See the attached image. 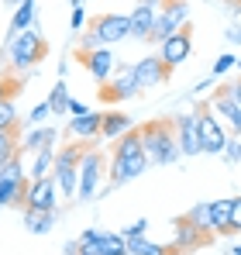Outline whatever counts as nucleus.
<instances>
[{
  "mask_svg": "<svg viewBox=\"0 0 241 255\" xmlns=\"http://www.w3.org/2000/svg\"><path fill=\"white\" fill-rule=\"evenodd\" d=\"M145 169H148V155H145V145H141V131L131 128L120 138H114V148H111V159H107L111 186H124V183L138 179Z\"/></svg>",
  "mask_w": 241,
  "mask_h": 255,
  "instance_id": "f257e3e1",
  "label": "nucleus"
},
{
  "mask_svg": "<svg viewBox=\"0 0 241 255\" xmlns=\"http://www.w3.org/2000/svg\"><path fill=\"white\" fill-rule=\"evenodd\" d=\"M138 131H141V145H145L148 166H172L183 155L179 141H176V121L172 118H155V121L141 125Z\"/></svg>",
  "mask_w": 241,
  "mask_h": 255,
  "instance_id": "f03ea898",
  "label": "nucleus"
},
{
  "mask_svg": "<svg viewBox=\"0 0 241 255\" xmlns=\"http://www.w3.org/2000/svg\"><path fill=\"white\" fill-rule=\"evenodd\" d=\"M45 52H48V42L41 38V31H35V28H28V31L7 38V62H10V73L28 76L31 69L41 66Z\"/></svg>",
  "mask_w": 241,
  "mask_h": 255,
  "instance_id": "7ed1b4c3",
  "label": "nucleus"
},
{
  "mask_svg": "<svg viewBox=\"0 0 241 255\" xmlns=\"http://www.w3.org/2000/svg\"><path fill=\"white\" fill-rule=\"evenodd\" d=\"M90 141H80V145H66L55 152V162H52V179H55V190L59 197H76V186H80V159L86 152Z\"/></svg>",
  "mask_w": 241,
  "mask_h": 255,
  "instance_id": "20e7f679",
  "label": "nucleus"
},
{
  "mask_svg": "<svg viewBox=\"0 0 241 255\" xmlns=\"http://www.w3.org/2000/svg\"><path fill=\"white\" fill-rule=\"evenodd\" d=\"M104 172H107V159H104L93 145H86V152H83V159H80V186H76V197H80V200L100 197Z\"/></svg>",
  "mask_w": 241,
  "mask_h": 255,
  "instance_id": "39448f33",
  "label": "nucleus"
},
{
  "mask_svg": "<svg viewBox=\"0 0 241 255\" xmlns=\"http://www.w3.org/2000/svg\"><path fill=\"white\" fill-rule=\"evenodd\" d=\"M200 111V121H197V128H200V145L207 155H221L224 152V145H228V128L221 125V118L210 111V107H197Z\"/></svg>",
  "mask_w": 241,
  "mask_h": 255,
  "instance_id": "423d86ee",
  "label": "nucleus"
},
{
  "mask_svg": "<svg viewBox=\"0 0 241 255\" xmlns=\"http://www.w3.org/2000/svg\"><path fill=\"white\" fill-rule=\"evenodd\" d=\"M90 31L97 35L100 45H114V42H124L131 38V21L124 14H97L90 21Z\"/></svg>",
  "mask_w": 241,
  "mask_h": 255,
  "instance_id": "0eeeda50",
  "label": "nucleus"
},
{
  "mask_svg": "<svg viewBox=\"0 0 241 255\" xmlns=\"http://www.w3.org/2000/svg\"><path fill=\"white\" fill-rule=\"evenodd\" d=\"M217 118H221V125L231 128V134L238 138L241 134V104L235 100V93H231V86H221L214 97H210V104H207Z\"/></svg>",
  "mask_w": 241,
  "mask_h": 255,
  "instance_id": "6e6552de",
  "label": "nucleus"
},
{
  "mask_svg": "<svg viewBox=\"0 0 241 255\" xmlns=\"http://www.w3.org/2000/svg\"><path fill=\"white\" fill-rule=\"evenodd\" d=\"M183 24H186V0H165V7L155 17V28H152V42H165Z\"/></svg>",
  "mask_w": 241,
  "mask_h": 255,
  "instance_id": "1a4fd4ad",
  "label": "nucleus"
},
{
  "mask_svg": "<svg viewBox=\"0 0 241 255\" xmlns=\"http://www.w3.org/2000/svg\"><path fill=\"white\" fill-rule=\"evenodd\" d=\"M131 73H134L138 90H152V86L169 83V73H172V69L162 62L159 55H145V59H138V62L131 66Z\"/></svg>",
  "mask_w": 241,
  "mask_h": 255,
  "instance_id": "9d476101",
  "label": "nucleus"
},
{
  "mask_svg": "<svg viewBox=\"0 0 241 255\" xmlns=\"http://www.w3.org/2000/svg\"><path fill=\"white\" fill-rule=\"evenodd\" d=\"M190 52H193V35H190L186 28H179L176 35H169L165 42H159V59L169 66V69L183 66V62L190 59Z\"/></svg>",
  "mask_w": 241,
  "mask_h": 255,
  "instance_id": "9b49d317",
  "label": "nucleus"
},
{
  "mask_svg": "<svg viewBox=\"0 0 241 255\" xmlns=\"http://www.w3.org/2000/svg\"><path fill=\"white\" fill-rule=\"evenodd\" d=\"M197 121H200V111H186V114L176 118V141H179V152L183 155H200L203 152Z\"/></svg>",
  "mask_w": 241,
  "mask_h": 255,
  "instance_id": "f8f14e48",
  "label": "nucleus"
},
{
  "mask_svg": "<svg viewBox=\"0 0 241 255\" xmlns=\"http://www.w3.org/2000/svg\"><path fill=\"white\" fill-rule=\"evenodd\" d=\"M159 3L162 0H138V7L127 14V21H131V38L152 42V28H155V17H159Z\"/></svg>",
  "mask_w": 241,
  "mask_h": 255,
  "instance_id": "ddd939ff",
  "label": "nucleus"
},
{
  "mask_svg": "<svg viewBox=\"0 0 241 255\" xmlns=\"http://www.w3.org/2000/svg\"><path fill=\"white\" fill-rule=\"evenodd\" d=\"M24 207H35V211H55V207H59V190H55V179H52V176H45V179H28ZM24 207H21V211H24Z\"/></svg>",
  "mask_w": 241,
  "mask_h": 255,
  "instance_id": "4468645a",
  "label": "nucleus"
},
{
  "mask_svg": "<svg viewBox=\"0 0 241 255\" xmlns=\"http://www.w3.org/2000/svg\"><path fill=\"white\" fill-rule=\"evenodd\" d=\"M55 148L59 145V131L48 125H31L24 134H17V152L21 155H35V152H41V148Z\"/></svg>",
  "mask_w": 241,
  "mask_h": 255,
  "instance_id": "2eb2a0df",
  "label": "nucleus"
},
{
  "mask_svg": "<svg viewBox=\"0 0 241 255\" xmlns=\"http://www.w3.org/2000/svg\"><path fill=\"white\" fill-rule=\"evenodd\" d=\"M80 62L86 66V73H90L97 83H104V80L118 69V59H114L111 45H100V48H93V52H80Z\"/></svg>",
  "mask_w": 241,
  "mask_h": 255,
  "instance_id": "dca6fc26",
  "label": "nucleus"
},
{
  "mask_svg": "<svg viewBox=\"0 0 241 255\" xmlns=\"http://www.w3.org/2000/svg\"><path fill=\"white\" fill-rule=\"evenodd\" d=\"M138 93H141V90H138V83H134V73H131V66H118V69H114V83L100 90V97H104L107 104L131 100V97H138Z\"/></svg>",
  "mask_w": 241,
  "mask_h": 255,
  "instance_id": "f3484780",
  "label": "nucleus"
},
{
  "mask_svg": "<svg viewBox=\"0 0 241 255\" xmlns=\"http://www.w3.org/2000/svg\"><path fill=\"white\" fill-rule=\"evenodd\" d=\"M172 238H176V249L186 255V252H193V249H200L210 235H207V231H200V228H197V224L183 214V217H176V221H172Z\"/></svg>",
  "mask_w": 241,
  "mask_h": 255,
  "instance_id": "a211bd4d",
  "label": "nucleus"
},
{
  "mask_svg": "<svg viewBox=\"0 0 241 255\" xmlns=\"http://www.w3.org/2000/svg\"><path fill=\"white\" fill-rule=\"evenodd\" d=\"M24 193H28V176L0 172V207H24Z\"/></svg>",
  "mask_w": 241,
  "mask_h": 255,
  "instance_id": "6ab92c4d",
  "label": "nucleus"
},
{
  "mask_svg": "<svg viewBox=\"0 0 241 255\" xmlns=\"http://www.w3.org/2000/svg\"><path fill=\"white\" fill-rule=\"evenodd\" d=\"M100 125H104V114L86 111L80 118H69V134H76L80 141H93V138H100Z\"/></svg>",
  "mask_w": 241,
  "mask_h": 255,
  "instance_id": "aec40b11",
  "label": "nucleus"
},
{
  "mask_svg": "<svg viewBox=\"0 0 241 255\" xmlns=\"http://www.w3.org/2000/svg\"><path fill=\"white\" fill-rule=\"evenodd\" d=\"M231 204L235 197H221L210 204V235H231Z\"/></svg>",
  "mask_w": 241,
  "mask_h": 255,
  "instance_id": "412c9836",
  "label": "nucleus"
},
{
  "mask_svg": "<svg viewBox=\"0 0 241 255\" xmlns=\"http://www.w3.org/2000/svg\"><path fill=\"white\" fill-rule=\"evenodd\" d=\"M35 21H38V7H35V0H28V3H21V7H14V14H10V31H7V38H14V35L28 31V28H35Z\"/></svg>",
  "mask_w": 241,
  "mask_h": 255,
  "instance_id": "4be33fe9",
  "label": "nucleus"
},
{
  "mask_svg": "<svg viewBox=\"0 0 241 255\" xmlns=\"http://www.w3.org/2000/svg\"><path fill=\"white\" fill-rule=\"evenodd\" d=\"M124 245H127V255H183L176 245H155V242H148L145 235L124 238Z\"/></svg>",
  "mask_w": 241,
  "mask_h": 255,
  "instance_id": "5701e85b",
  "label": "nucleus"
},
{
  "mask_svg": "<svg viewBox=\"0 0 241 255\" xmlns=\"http://www.w3.org/2000/svg\"><path fill=\"white\" fill-rule=\"evenodd\" d=\"M55 152L59 148H41V152H35L31 155V162L24 166V172H28V179H45V176H52V162H55Z\"/></svg>",
  "mask_w": 241,
  "mask_h": 255,
  "instance_id": "b1692460",
  "label": "nucleus"
},
{
  "mask_svg": "<svg viewBox=\"0 0 241 255\" xmlns=\"http://www.w3.org/2000/svg\"><path fill=\"white\" fill-rule=\"evenodd\" d=\"M24 228L31 235H48L55 228V211H35V207H24Z\"/></svg>",
  "mask_w": 241,
  "mask_h": 255,
  "instance_id": "393cba45",
  "label": "nucleus"
},
{
  "mask_svg": "<svg viewBox=\"0 0 241 255\" xmlns=\"http://www.w3.org/2000/svg\"><path fill=\"white\" fill-rule=\"evenodd\" d=\"M124 131H131L127 114H120V111H107V114H104V125H100V138H120Z\"/></svg>",
  "mask_w": 241,
  "mask_h": 255,
  "instance_id": "a878e982",
  "label": "nucleus"
},
{
  "mask_svg": "<svg viewBox=\"0 0 241 255\" xmlns=\"http://www.w3.org/2000/svg\"><path fill=\"white\" fill-rule=\"evenodd\" d=\"M48 107H52V114H69V90L66 83H55L52 86V93H48Z\"/></svg>",
  "mask_w": 241,
  "mask_h": 255,
  "instance_id": "bb28decb",
  "label": "nucleus"
},
{
  "mask_svg": "<svg viewBox=\"0 0 241 255\" xmlns=\"http://www.w3.org/2000/svg\"><path fill=\"white\" fill-rule=\"evenodd\" d=\"M0 131H17V107H14V97H3V100H0Z\"/></svg>",
  "mask_w": 241,
  "mask_h": 255,
  "instance_id": "cd10ccee",
  "label": "nucleus"
},
{
  "mask_svg": "<svg viewBox=\"0 0 241 255\" xmlns=\"http://www.w3.org/2000/svg\"><path fill=\"white\" fill-rule=\"evenodd\" d=\"M17 155V131H0V166Z\"/></svg>",
  "mask_w": 241,
  "mask_h": 255,
  "instance_id": "c85d7f7f",
  "label": "nucleus"
},
{
  "mask_svg": "<svg viewBox=\"0 0 241 255\" xmlns=\"http://www.w3.org/2000/svg\"><path fill=\"white\" fill-rule=\"evenodd\" d=\"M186 217H190L200 231H207V235H210V204H197V207H190V211H186ZM210 238H214V235H210Z\"/></svg>",
  "mask_w": 241,
  "mask_h": 255,
  "instance_id": "c756f323",
  "label": "nucleus"
},
{
  "mask_svg": "<svg viewBox=\"0 0 241 255\" xmlns=\"http://www.w3.org/2000/svg\"><path fill=\"white\" fill-rule=\"evenodd\" d=\"M221 155L228 159V166H238V162H241V141H238V138H228V145H224Z\"/></svg>",
  "mask_w": 241,
  "mask_h": 255,
  "instance_id": "7c9ffc66",
  "label": "nucleus"
},
{
  "mask_svg": "<svg viewBox=\"0 0 241 255\" xmlns=\"http://www.w3.org/2000/svg\"><path fill=\"white\" fill-rule=\"evenodd\" d=\"M145 231H148V217H138L134 224L120 228V238H138V235H145Z\"/></svg>",
  "mask_w": 241,
  "mask_h": 255,
  "instance_id": "2f4dec72",
  "label": "nucleus"
},
{
  "mask_svg": "<svg viewBox=\"0 0 241 255\" xmlns=\"http://www.w3.org/2000/svg\"><path fill=\"white\" fill-rule=\"evenodd\" d=\"M52 114V107H48V100L45 104H35L31 107V114H28V125H45V118Z\"/></svg>",
  "mask_w": 241,
  "mask_h": 255,
  "instance_id": "473e14b6",
  "label": "nucleus"
},
{
  "mask_svg": "<svg viewBox=\"0 0 241 255\" xmlns=\"http://www.w3.org/2000/svg\"><path fill=\"white\" fill-rule=\"evenodd\" d=\"M238 66V55H221L217 62H214V76H224L228 69H235Z\"/></svg>",
  "mask_w": 241,
  "mask_h": 255,
  "instance_id": "72a5a7b5",
  "label": "nucleus"
},
{
  "mask_svg": "<svg viewBox=\"0 0 241 255\" xmlns=\"http://www.w3.org/2000/svg\"><path fill=\"white\" fill-rule=\"evenodd\" d=\"M231 235H241V193L231 204Z\"/></svg>",
  "mask_w": 241,
  "mask_h": 255,
  "instance_id": "f704fd0d",
  "label": "nucleus"
},
{
  "mask_svg": "<svg viewBox=\"0 0 241 255\" xmlns=\"http://www.w3.org/2000/svg\"><path fill=\"white\" fill-rule=\"evenodd\" d=\"M69 28H73V31H83V28H86V10H83V7H73V17H69Z\"/></svg>",
  "mask_w": 241,
  "mask_h": 255,
  "instance_id": "c9c22d12",
  "label": "nucleus"
},
{
  "mask_svg": "<svg viewBox=\"0 0 241 255\" xmlns=\"http://www.w3.org/2000/svg\"><path fill=\"white\" fill-rule=\"evenodd\" d=\"M93 48H100V42H97V35L86 28V31H83V38H80V52H93Z\"/></svg>",
  "mask_w": 241,
  "mask_h": 255,
  "instance_id": "e433bc0d",
  "label": "nucleus"
},
{
  "mask_svg": "<svg viewBox=\"0 0 241 255\" xmlns=\"http://www.w3.org/2000/svg\"><path fill=\"white\" fill-rule=\"evenodd\" d=\"M86 111H90L86 104H80V100H73V97H69V118H80V114H86Z\"/></svg>",
  "mask_w": 241,
  "mask_h": 255,
  "instance_id": "4c0bfd02",
  "label": "nucleus"
},
{
  "mask_svg": "<svg viewBox=\"0 0 241 255\" xmlns=\"http://www.w3.org/2000/svg\"><path fill=\"white\" fill-rule=\"evenodd\" d=\"M224 38H228L231 45H241V28H238V24H235V28H228V31H224Z\"/></svg>",
  "mask_w": 241,
  "mask_h": 255,
  "instance_id": "58836bf2",
  "label": "nucleus"
},
{
  "mask_svg": "<svg viewBox=\"0 0 241 255\" xmlns=\"http://www.w3.org/2000/svg\"><path fill=\"white\" fill-rule=\"evenodd\" d=\"M62 255H80V238H76V242H66V245H62Z\"/></svg>",
  "mask_w": 241,
  "mask_h": 255,
  "instance_id": "ea45409f",
  "label": "nucleus"
},
{
  "mask_svg": "<svg viewBox=\"0 0 241 255\" xmlns=\"http://www.w3.org/2000/svg\"><path fill=\"white\" fill-rule=\"evenodd\" d=\"M231 93H235V100H238V104H241V80H238V83H235V86H231Z\"/></svg>",
  "mask_w": 241,
  "mask_h": 255,
  "instance_id": "a19ab883",
  "label": "nucleus"
},
{
  "mask_svg": "<svg viewBox=\"0 0 241 255\" xmlns=\"http://www.w3.org/2000/svg\"><path fill=\"white\" fill-rule=\"evenodd\" d=\"M7 7H21V3H28V0H3Z\"/></svg>",
  "mask_w": 241,
  "mask_h": 255,
  "instance_id": "79ce46f5",
  "label": "nucleus"
},
{
  "mask_svg": "<svg viewBox=\"0 0 241 255\" xmlns=\"http://www.w3.org/2000/svg\"><path fill=\"white\" fill-rule=\"evenodd\" d=\"M231 255H241V245H235V249H231Z\"/></svg>",
  "mask_w": 241,
  "mask_h": 255,
  "instance_id": "37998d69",
  "label": "nucleus"
},
{
  "mask_svg": "<svg viewBox=\"0 0 241 255\" xmlns=\"http://www.w3.org/2000/svg\"><path fill=\"white\" fill-rule=\"evenodd\" d=\"M235 69H241V59H238V66H235Z\"/></svg>",
  "mask_w": 241,
  "mask_h": 255,
  "instance_id": "c03bdc74",
  "label": "nucleus"
}]
</instances>
